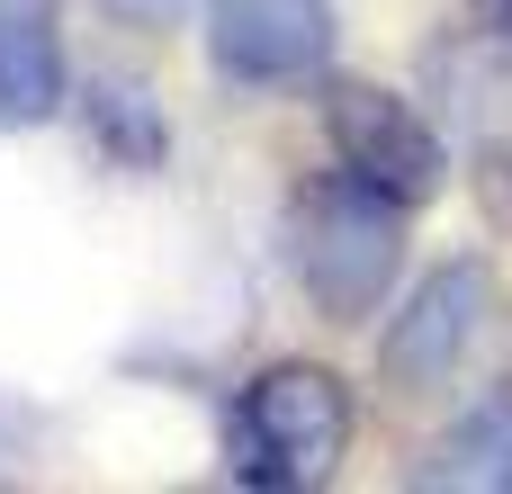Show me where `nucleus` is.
I'll list each match as a JSON object with an SVG mask.
<instances>
[{"instance_id": "nucleus-1", "label": "nucleus", "mask_w": 512, "mask_h": 494, "mask_svg": "<svg viewBox=\"0 0 512 494\" xmlns=\"http://www.w3.org/2000/svg\"><path fill=\"white\" fill-rule=\"evenodd\" d=\"M351 387L315 360H270L234 387L225 405V477L252 494H306L333 486V468L351 459Z\"/></svg>"}, {"instance_id": "nucleus-2", "label": "nucleus", "mask_w": 512, "mask_h": 494, "mask_svg": "<svg viewBox=\"0 0 512 494\" xmlns=\"http://www.w3.org/2000/svg\"><path fill=\"white\" fill-rule=\"evenodd\" d=\"M405 216L387 189H369L360 171H315L288 198V261L297 288L324 324H369L396 297V261H405Z\"/></svg>"}, {"instance_id": "nucleus-3", "label": "nucleus", "mask_w": 512, "mask_h": 494, "mask_svg": "<svg viewBox=\"0 0 512 494\" xmlns=\"http://www.w3.org/2000/svg\"><path fill=\"white\" fill-rule=\"evenodd\" d=\"M486 315H495V261L450 252L441 270H423L396 297V315L378 333V378L396 396H441L468 369V351L486 342Z\"/></svg>"}, {"instance_id": "nucleus-4", "label": "nucleus", "mask_w": 512, "mask_h": 494, "mask_svg": "<svg viewBox=\"0 0 512 494\" xmlns=\"http://www.w3.org/2000/svg\"><path fill=\"white\" fill-rule=\"evenodd\" d=\"M324 126H333V162L360 171L369 189H387L396 207H432L450 189V153L414 99H396L378 81H324Z\"/></svg>"}, {"instance_id": "nucleus-5", "label": "nucleus", "mask_w": 512, "mask_h": 494, "mask_svg": "<svg viewBox=\"0 0 512 494\" xmlns=\"http://www.w3.org/2000/svg\"><path fill=\"white\" fill-rule=\"evenodd\" d=\"M207 63L234 90H297L333 63V0H207Z\"/></svg>"}, {"instance_id": "nucleus-6", "label": "nucleus", "mask_w": 512, "mask_h": 494, "mask_svg": "<svg viewBox=\"0 0 512 494\" xmlns=\"http://www.w3.org/2000/svg\"><path fill=\"white\" fill-rule=\"evenodd\" d=\"M63 0H0V135L63 117Z\"/></svg>"}, {"instance_id": "nucleus-7", "label": "nucleus", "mask_w": 512, "mask_h": 494, "mask_svg": "<svg viewBox=\"0 0 512 494\" xmlns=\"http://www.w3.org/2000/svg\"><path fill=\"white\" fill-rule=\"evenodd\" d=\"M414 486L432 494H512V378H495L477 405H459L432 450L414 459Z\"/></svg>"}, {"instance_id": "nucleus-8", "label": "nucleus", "mask_w": 512, "mask_h": 494, "mask_svg": "<svg viewBox=\"0 0 512 494\" xmlns=\"http://www.w3.org/2000/svg\"><path fill=\"white\" fill-rule=\"evenodd\" d=\"M90 135H99V153L126 162V171H153V162H162V108H153L135 81H90Z\"/></svg>"}, {"instance_id": "nucleus-9", "label": "nucleus", "mask_w": 512, "mask_h": 494, "mask_svg": "<svg viewBox=\"0 0 512 494\" xmlns=\"http://www.w3.org/2000/svg\"><path fill=\"white\" fill-rule=\"evenodd\" d=\"M108 9H117V18H126V27H144V36H153V27H171V18H180V0H108Z\"/></svg>"}, {"instance_id": "nucleus-10", "label": "nucleus", "mask_w": 512, "mask_h": 494, "mask_svg": "<svg viewBox=\"0 0 512 494\" xmlns=\"http://www.w3.org/2000/svg\"><path fill=\"white\" fill-rule=\"evenodd\" d=\"M468 9H477V27H486L495 45H512V0H468Z\"/></svg>"}, {"instance_id": "nucleus-11", "label": "nucleus", "mask_w": 512, "mask_h": 494, "mask_svg": "<svg viewBox=\"0 0 512 494\" xmlns=\"http://www.w3.org/2000/svg\"><path fill=\"white\" fill-rule=\"evenodd\" d=\"M18 441H27V414H18V405H9V396H0V468H9V459H18Z\"/></svg>"}]
</instances>
